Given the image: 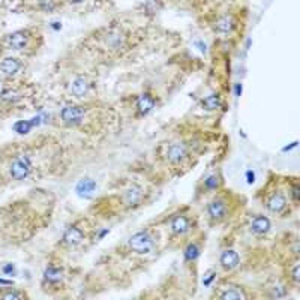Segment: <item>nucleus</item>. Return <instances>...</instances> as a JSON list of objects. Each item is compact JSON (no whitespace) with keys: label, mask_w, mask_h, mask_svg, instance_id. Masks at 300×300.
<instances>
[{"label":"nucleus","mask_w":300,"mask_h":300,"mask_svg":"<svg viewBox=\"0 0 300 300\" xmlns=\"http://www.w3.org/2000/svg\"><path fill=\"white\" fill-rule=\"evenodd\" d=\"M129 248L137 254H149L153 249V237L147 231H138L129 237Z\"/></svg>","instance_id":"obj_1"},{"label":"nucleus","mask_w":300,"mask_h":300,"mask_svg":"<svg viewBox=\"0 0 300 300\" xmlns=\"http://www.w3.org/2000/svg\"><path fill=\"white\" fill-rule=\"evenodd\" d=\"M32 171V161L29 156L23 155V156H18L17 159H14V162L11 164L9 167V174L12 179L15 180H23L26 179Z\"/></svg>","instance_id":"obj_2"},{"label":"nucleus","mask_w":300,"mask_h":300,"mask_svg":"<svg viewBox=\"0 0 300 300\" xmlns=\"http://www.w3.org/2000/svg\"><path fill=\"white\" fill-rule=\"evenodd\" d=\"M60 117L66 125H77L83 120L84 110H83V107H78V105H66L62 108Z\"/></svg>","instance_id":"obj_3"},{"label":"nucleus","mask_w":300,"mask_h":300,"mask_svg":"<svg viewBox=\"0 0 300 300\" xmlns=\"http://www.w3.org/2000/svg\"><path fill=\"white\" fill-rule=\"evenodd\" d=\"M207 213H209L210 219H213V221H216V222L225 219L227 215H228L227 201H225V200H222V198L213 200V201H212V203L209 204V207H207Z\"/></svg>","instance_id":"obj_4"},{"label":"nucleus","mask_w":300,"mask_h":300,"mask_svg":"<svg viewBox=\"0 0 300 300\" xmlns=\"http://www.w3.org/2000/svg\"><path fill=\"white\" fill-rule=\"evenodd\" d=\"M167 161L171 164H180L186 156H188V147L183 143H173L167 149Z\"/></svg>","instance_id":"obj_5"},{"label":"nucleus","mask_w":300,"mask_h":300,"mask_svg":"<svg viewBox=\"0 0 300 300\" xmlns=\"http://www.w3.org/2000/svg\"><path fill=\"white\" fill-rule=\"evenodd\" d=\"M6 44L11 50H23L29 44V33L26 30H17L6 38Z\"/></svg>","instance_id":"obj_6"},{"label":"nucleus","mask_w":300,"mask_h":300,"mask_svg":"<svg viewBox=\"0 0 300 300\" xmlns=\"http://www.w3.org/2000/svg\"><path fill=\"white\" fill-rule=\"evenodd\" d=\"M83 239H84V231L78 228L77 225L69 227L63 234V243L68 246H77L83 242Z\"/></svg>","instance_id":"obj_7"},{"label":"nucleus","mask_w":300,"mask_h":300,"mask_svg":"<svg viewBox=\"0 0 300 300\" xmlns=\"http://www.w3.org/2000/svg\"><path fill=\"white\" fill-rule=\"evenodd\" d=\"M221 266L225 269V270H233L239 266L240 263V257L236 251H233V249H227V251H224L221 254Z\"/></svg>","instance_id":"obj_8"},{"label":"nucleus","mask_w":300,"mask_h":300,"mask_svg":"<svg viewBox=\"0 0 300 300\" xmlns=\"http://www.w3.org/2000/svg\"><path fill=\"white\" fill-rule=\"evenodd\" d=\"M285 207H287V198L284 197V194L276 192V194H273V195L269 198V201H267V209H269V212L278 215V213H282Z\"/></svg>","instance_id":"obj_9"},{"label":"nucleus","mask_w":300,"mask_h":300,"mask_svg":"<svg viewBox=\"0 0 300 300\" xmlns=\"http://www.w3.org/2000/svg\"><path fill=\"white\" fill-rule=\"evenodd\" d=\"M251 231L255 233V234H258V236L269 233L270 231V221H269V218H266L263 215L255 216L252 219V222H251Z\"/></svg>","instance_id":"obj_10"},{"label":"nucleus","mask_w":300,"mask_h":300,"mask_svg":"<svg viewBox=\"0 0 300 300\" xmlns=\"http://www.w3.org/2000/svg\"><path fill=\"white\" fill-rule=\"evenodd\" d=\"M89 90H90V84H89L87 80L83 78V77L75 78V80L72 81V84H71V92H72V95L77 96V98H84V96L89 93Z\"/></svg>","instance_id":"obj_11"},{"label":"nucleus","mask_w":300,"mask_h":300,"mask_svg":"<svg viewBox=\"0 0 300 300\" xmlns=\"http://www.w3.org/2000/svg\"><path fill=\"white\" fill-rule=\"evenodd\" d=\"M21 68V63L18 59L15 57H6L2 60V63H0V71H2L5 75H15Z\"/></svg>","instance_id":"obj_12"},{"label":"nucleus","mask_w":300,"mask_h":300,"mask_svg":"<svg viewBox=\"0 0 300 300\" xmlns=\"http://www.w3.org/2000/svg\"><path fill=\"white\" fill-rule=\"evenodd\" d=\"M95 189H96V182L92 180V179H83V180H80L77 183V188H75L77 194L80 197H84V198H89L95 192Z\"/></svg>","instance_id":"obj_13"},{"label":"nucleus","mask_w":300,"mask_h":300,"mask_svg":"<svg viewBox=\"0 0 300 300\" xmlns=\"http://www.w3.org/2000/svg\"><path fill=\"white\" fill-rule=\"evenodd\" d=\"M153 107H155V99L150 96V95L144 93V95L138 96V99H137V108H138V111L141 114H147L149 111L153 110Z\"/></svg>","instance_id":"obj_14"},{"label":"nucleus","mask_w":300,"mask_h":300,"mask_svg":"<svg viewBox=\"0 0 300 300\" xmlns=\"http://www.w3.org/2000/svg\"><path fill=\"white\" fill-rule=\"evenodd\" d=\"M171 230L176 233V234H185L189 231V219L183 215H179L176 216L173 221H171Z\"/></svg>","instance_id":"obj_15"},{"label":"nucleus","mask_w":300,"mask_h":300,"mask_svg":"<svg viewBox=\"0 0 300 300\" xmlns=\"http://www.w3.org/2000/svg\"><path fill=\"white\" fill-rule=\"evenodd\" d=\"M219 297L221 299H227V300H233V299H246V294L239 287H227L219 294Z\"/></svg>","instance_id":"obj_16"},{"label":"nucleus","mask_w":300,"mask_h":300,"mask_svg":"<svg viewBox=\"0 0 300 300\" xmlns=\"http://www.w3.org/2000/svg\"><path fill=\"white\" fill-rule=\"evenodd\" d=\"M140 198H141V189H140L138 186H132V188L126 192V195H125V200H126V203H128L129 206L138 203Z\"/></svg>","instance_id":"obj_17"},{"label":"nucleus","mask_w":300,"mask_h":300,"mask_svg":"<svg viewBox=\"0 0 300 300\" xmlns=\"http://www.w3.org/2000/svg\"><path fill=\"white\" fill-rule=\"evenodd\" d=\"M44 278L48 282H60L62 281V272L56 267H48L44 273Z\"/></svg>","instance_id":"obj_18"},{"label":"nucleus","mask_w":300,"mask_h":300,"mask_svg":"<svg viewBox=\"0 0 300 300\" xmlns=\"http://www.w3.org/2000/svg\"><path fill=\"white\" fill-rule=\"evenodd\" d=\"M219 105H221V99L218 95H210L203 101V107L206 110H218Z\"/></svg>","instance_id":"obj_19"},{"label":"nucleus","mask_w":300,"mask_h":300,"mask_svg":"<svg viewBox=\"0 0 300 300\" xmlns=\"http://www.w3.org/2000/svg\"><path fill=\"white\" fill-rule=\"evenodd\" d=\"M198 255H200V248L195 243H189L185 249V258L188 261H194L198 258Z\"/></svg>","instance_id":"obj_20"},{"label":"nucleus","mask_w":300,"mask_h":300,"mask_svg":"<svg viewBox=\"0 0 300 300\" xmlns=\"http://www.w3.org/2000/svg\"><path fill=\"white\" fill-rule=\"evenodd\" d=\"M216 29L219 32H230L233 29V20L230 17H222L218 23H216Z\"/></svg>","instance_id":"obj_21"},{"label":"nucleus","mask_w":300,"mask_h":300,"mask_svg":"<svg viewBox=\"0 0 300 300\" xmlns=\"http://www.w3.org/2000/svg\"><path fill=\"white\" fill-rule=\"evenodd\" d=\"M32 128H33V125L29 120H20L14 125V131L18 134H27V132H30Z\"/></svg>","instance_id":"obj_22"},{"label":"nucleus","mask_w":300,"mask_h":300,"mask_svg":"<svg viewBox=\"0 0 300 300\" xmlns=\"http://www.w3.org/2000/svg\"><path fill=\"white\" fill-rule=\"evenodd\" d=\"M0 297H3V299H23V297H26V294L21 291H17V290H9L6 293L0 294Z\"/></svg>","instance_id":"obj_23"},{"label":"nucleus","mask_w":300,"mask_h":300,"mask_svg":"<svg viewBox=\"0 0 300 300\" xmlns=\"http://www.w3.org/2000/svg\"><path fill=\"white\" fill-rule=\"evenodd\" d=\"M39 5L44 11H53L54 9V2L53 0H39Z\"/></svg>","instance_id":"obj_24"},{"label":"nucleus","mask_w":300,"mask_h":300,"mask_svg":"<svg viewBox=\"0 0 300 300\" xmlns=\"http://www.w3.org/2000/svg\"><path fill=\"white\" fill-rule=\"evenodd\" d=\"M206 186H207L209 189H215V188L218 186V177H216V176H210V177L206 180Z\"/></svg>","instance_id":"obj_25"},{"label":"nucleus","mask_w":300,"mask_h":300,"mask_svg":"<svg viewBox=\"0 0 300 300\" xmlns=\"http://www.w3.org/2000/svg\"><path fill=\"white\" fill-rule=\"evenodd\" d=\"M291 279L294 281V284L299 282V263H294V266L291 269Z\"/></svg>","instance_id":"obj_26"},{"label":"nucleus","mask_w":300,"mask_h":300,"mask_svg":"<svg viewBox=\"0 0 300 300\" xmlns=\"http://www.w3.org/2000/svg\"><path fill=\"white\" fill-rule=\"evenodd\" d=\"M215 275H216V273H215V272H209V273H207V275H206V278H204V279H203V284H204V285H210V282H212V281H213V278H215Z\"/></svg>","instance_id":"obj_27"},{"label":"nucleus","mask_w":300,"mask_h":300,"mask_svg":"<svg viewBox=\"0 0 300 300\" xmlns=\"http://www.w3.org/2000/svg\"><path fill=\"white\" fill-rule=\"evenodd\" d=\"M291 195H293V198H294V201L297 203V200H299V188H297V185L293 186V189H291Z\"/></svg>","instance_id":"obj_28"},{"label":"nucleus","mask_w":300,"mask_h":300,"mask_svg":"<svg viewBox=\"0 0 300 300\" xmlns=\"http://www.w3.org/2000/svg\"><path fill=\"white\" fill-rule=\"evenodd\" d=\"M14 272H15V269H14L12 264H8V266L3 267V273H6V275H12Z\"/></svg>","instance_id":"obj_29"},{"label":"nucleus","mask_w":300,"mask_h":300,"mask_svg":"<svg viewBox=\"0 0 300 300\" xmlns=\"http://www.w3.org/2000/svg\"><path fill=\"white\" fill-rule=\"evenodd\" d=\"M246 176H248V182H249V183H252V182H254V173H252V171H248Z\"/></svg>","instance_id":"obj_30"},{"label":"nucleus","mask_w":300,"mask_h":300,"mask_svg":"<svg viewBox=\"0 0 300 300\" xmlns=\"http://www.w3.org/2000/svg\"><path fill=\"white\" fill-rule=\"evenodd\" d=\"M12 282L11 281H3V279H0V285H11Z\"/></svg>","instance_id":"obj_31"},{"label":"nucleus","mask_w":300,"mask_h":300,"mask_svg":"<svg viewBox=\"0 0 300 300\" xmlns=\"http://www.w3.org/2000/svg\"><path fill=\"white\" fill-rule=\"evenodd\" d=\"M71 3H81V2H84V0H69Z\"/></svg>","instance_id":"obj_32"}]
</instances>
